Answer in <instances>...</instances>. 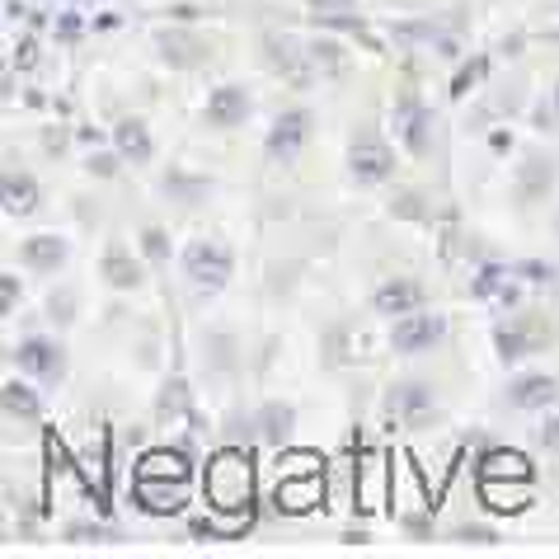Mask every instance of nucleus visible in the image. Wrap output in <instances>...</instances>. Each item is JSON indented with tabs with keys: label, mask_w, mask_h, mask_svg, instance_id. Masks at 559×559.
<instances>
[{
	"label": "nucleus",
	"mask_w": 559,
	"mask_h": 559,
	"mask_svg": "<svg viewBox=\"0 0 559 559\" xmlns=\"http://www.w3.org/2000/svg\"><path fill=\"white\" fill-rule=\"evenodd\" d=\"M28 254H34V263H57L61 245L57 240H43V245H28Z\"/></svg>",
	"instance_id": "obj_12"
},
{
	"label": "nucleus",
	"mask_w": 559,
	"mask_h": 559,
	"mask_svg": "<svg viewBox=\"0 0 559 559\" xmlns=\"http://www.w3.org/2000/svg\"><path fill=\"white\" fill-rule=\"evenodd\" d=\"M277 493H283V508H287V512L316 508V499H320V479H306V485H301V479H287V485L277 489Z\"/></svg>",
	"instance_id": "obj_5"
},
{
	"label": "nucleus",
	"mask_w": 559,
	"mask_h": 559,
	"mask_svg": "<svg viewBox=\"0 0 559 559\" xmlns=\"http://www.w3.org/2000/svg\"><path fill=\"white\" fill-rule=\"evenodd\" d=\"M385 151H381V142H371V136H362V142H357V175H371V169H377V175H385Z\"/></svg>",
	"instance_id": "obj_6"
},
{
	"label": "nucleus",
	"mask_w": 559,
	"mask_h": 559,
	"mask_svg": "<svg viewBox=\"0 0 559 559\" xmlns=\"http://www.w3.org/2000/svg\"><path fill=\"white\" fill-rule=\"evenodd\" d=\"M518 400L522 405H546V400H555V381H522Z\"/></svg>",
	"instance_id": "obj_10"
},
{
	"label": "nucleus",
	"mask_w": 559,
	"mask_h": 559,
	"mask_svg": "<svg viewBox=\"0 0 559 559\" xmlns=\"http://www.w3.org/2000/svg\"><path fill=\"white\" fill-rule=\"evenodd\" d=\"M297 136H306V118H301V114H292V118L283 122V128H277V136H273V151H277V155L297 151V146H292V142H297Z\"/></svg>",
	"instance_id": "obj_8"
},
{
	"label": "nucleus",
	"mask_w": 559,
	"mask_h": 559,
	"mask_svg": "<svg viewBox=\"0 0 559 559\" xmlns=\"http://www.w3.org/2000/svg\"><path fill=\"white\" fill-rule=\"evenodd\" d=\"M212 118H216V122H222V118H240V95H216Z\"/></svg>",
	"instance_id": "obj_11"
},
{
	"label": "nucleus",
	"mask_w": 559,
	"mask_h": 559,
	"mask_svg": "<svg viewBox=\"0 0 559 559\" xmlns=\"http://www.w3.org/2000/svg\"><path fill=\"white\" fill-rule=\"evenodd\" d=\"M28 179H10V207L20 212V207H28V189H24Z\"/></svg>",
	"instance_id": "obj_13"
},
{
	"label": "nucleus",
	"mask_w": 559,
	"mask_h": 559,
	"mask_svg": "<svg viewBox=\"0 0 559 559\" xmlns=\"http://www.w3.org/2000/svg\"><path fill=\"white\" fill-rule=\"evenodd\" d=\"M438 334H442L438 320H418V324H405V330H400L395 344H400V348H424V344H432Z\"/></svg>",
	"instance_id": "obj_7"
},
{
	"label": "nucleus",
	"mask_w": 559,
	"mask_h": 559,
	"mask_svg": "<svg viewBox=\"0 0 559 559\" xmlns=\"http://www.w3.org/2000/svg\"><path fill=\"white\" fill-rule=\"evenodd\" d=\"M183 269H189L193 283H203V287H216V283H226V273H230V259L222 250H212V245H193L189 254H183Z\"/></svg>",
	"instance_id": "obj_3"
},
{
	"label": "nucleus",
	"mask_w": 559,
	"mask_h": 559,
	"mask_svg": "<svg viewBox=\"0 0 559 559\" xmlns=\"http://www.w3.org/2000/svg\"><path fill=\"white\" fill-rule=\"evenodd\" d=\"M212 499L226 512H240L250 503V461L240 452H226L212 461Z\"/></svg>",
	"instance_id": "obj_2"
},
{
	"label": "nucleus",
	"mask_w": 559,
	"mask_h": 559,
	"mask_svg": "<svg viewBox=\"0 0 559 559\" xmlns=\"http://www.w3.org/2000/svg\"><path fill=\"white\" fill-rule=\"evenodd\" d=\"M316 5H334V0H316Z\"/></svg>",
	"instance_id": "obj_14"
},
{
	"label": "nucleus",
	"mask_w": 559,
	"mask_h": 559,
	"mask_svg": "<svg viewBox=\"0 0 559 559\" xmlns=\"http://www.w3.org/2000/svg\"><path fill=\"white\" fill-rule=\"evenodd\" d=\"M136 479H142V503L155 512H175L183 503V493H189V465H183V456H175V452L146 456Z\"/></svg>",
	"instance_id": "obj_1"
},
{
	"label": "nucleus",
	"mask_w": 559,
	"mask_h": 559,
	"mask_svg": "<svg viewBox=\"0 0 559 559\" xmlns=\"http://www.w3.org/2000/svg\"><path fill=\"white\" fill-rule=\"evenodd\" d=\"M499 485H532V461H522L518 452H493L485 461V489H499Z\"/></svg>",
	"instance_id": "obj_4"
},
{
	"label": "nucleus",
	"mask_w": 559,
	"mask_h": 559,
	"mask_svg": "<svg viewBox=\"0 0 559 559\" xmlns=\"http://www.w3.org/2000/svg\"><path fill=\"white\" fill-rule=\"evenodd\" d=\"M381 306L385 310H405V306H418V287H409V283H391L381 292Z\"/></svg>",
	"instance_id": "obj_9"
}]
</instances>
